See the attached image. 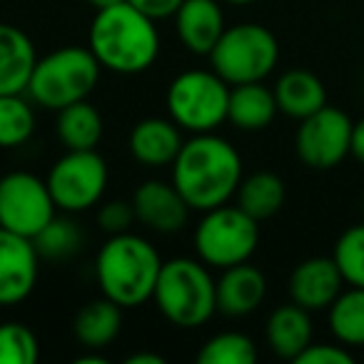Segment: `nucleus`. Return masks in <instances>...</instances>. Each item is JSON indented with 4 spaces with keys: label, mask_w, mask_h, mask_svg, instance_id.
<instances>
[{
    "label": "nucleus",
    "mask_w": 364,
    "mask_h": 364,
    "mask_svg": "<svg viewBox=\"0 0 364 364\" xmlns=\"http://www.w3.org/2000/svg\"><path fill=\"white\" fill-rule=\"evenodd\" d=\"M314 327H312V312H307L299 304H279L272 309L264 324V339H267L269 349L277 354L279 359H294L312 344Z\"/></svg>",
    "instance_id": "nucleus-18"
},
{
    "label": "nucleus",
    "mask_w": 364,
    "mask_h": 364,
    "mask_svg": "<svg viewBox=\"0 0 364 364\" xmlns=\"http://www.w3.org/2000/svg\"><path fill=\"white\" fill-rule=\"evenodd\" d=\"M102 65L90 48H58L38 58L28 80L26 95L46 110H63L77 100H87L100 80Z\"/></svg>",
    "instance_id": "nucleus-5"
},
{
    "label": "nucleus",
    "mask_w": 364,
    "mask_h": 364,
    "mask_svg": "<svg viewBox=\"0 0 364 364\" xmlns=\"http://www.w3.org/2000/svg\"><path fill=\"white\" fill-rule=\"evenodd\" d=\"M95 11H100V8H110V6H117V3H122V0H87Z\"/></svg>",
    "instance_id": "nucleus-37"
},
{
    "label": "nucleus",
    "mask_w": 364,
    "mask_h": 364,
    "mask_svg": "<svg viewBox=\"0 0 364 364\" xmlns=\"http://www.w3.org/2000/svg\"><path fill=\"white\" fill-rule=\"evenodd\" d=\"M257 347L242 332H220L210 337L198 352L200 364H255Z\"/></svg>",
    "instance_id": "nucleus-28"
},
{
    "label": "nucleus",
    "mask_w": 364,
    "mask_h": 364,
    "mask_svg": "<svg viewBox=\"0 0 364 364\" xmlns=\"http://www.w3.org/2000/svg\"><path fill=\"white\" fill-rule=\"evenodd\" d=\"M279 112L274 90L262 82H245V85L230 87L228 120L237 130L257 132L272 125L274 115Z\"/></svg>",
    "instance_id": "nucleus-20"
},
{
    "label": "nucleus",
    "mask_w": 364,
    "mask_h": 364,
    "mask_svg": "<svg viewBox=\"0 0 364 364\" xmlns=\"http://www.w3.org/2000/svg\"><path fill=\"white\" fill-rule=\"evenodd\" d=\"M235 198L245 213L262 223L282 210L287 190H284L282 177L274 172H252V175L242 177Z\"/></svg>",
    "instance_id": "nucleus-25"
},
{
    "label": "nucleus",
    "mask_w": 364,
    "mask_h": 364,
    "mask_svg": "<svg viewBox=\"0 0 364 364\" xmlns=\"http://www.w3.org/2000/svg\"><path fill=\"white\" fill-rule=\"evenodd\" d=\"M122 329V307L102 294L100 299L82 304L73 319V334L85 349H105Z\"/></svg>",
    "instance_id": "nucleus-21"
},
{
    "label": "nucleus",
    "mask_w": 364,
    "mask_h": 364,
    "mask_svg": "<svg viewBox=\"0 0 364 364\" xmlns=\"http://www.w3.org/2000/svg\"><path fill=\"white\" fill-rule=\"evenodd\" d=\"M87 48L105 70L137 75L155 65L160 55V33L152 18L142 16L127 0L95 11L87 33Z\"/></svg>",
    "instance_id": "nucleus-2"
},
{
    "label": "nucleus",
    "mask_w": 364,
    "mask_h": 364,
    "mask_svg": "<svg viewBox=\"0 0 364 364\" xmlns=\"http://www.w3.org/2000/svg\"><path fill=\"white\" fill-rule=\"evenodd\" d=\"M132 210L137 223L157 235H172L188 225L190 205L185 203L172 182L147 180L132 195Z\"/></svg>",
    "instance_id": "nucleus-13"
},
{
    "label": "nucleus",
    "mask_w": 364,
    "mask_h": 364,
    "mask_svg": "<svg viewBox=\"0 0 364 364\" xmlns=\"http://www.w3.org/2000/svg\"><path fill=\"white\" fill-rule=\"evenodd\" d=\"M41 357V344L28 324H0V364H33Z\"/></svg>",
    "instance_id": "nucleus-30"
},
{
    "label": "nucleus",
    "mask_w": 364,
    "mask_h": 364,
    "mask_svg": "<svg viewBox=\"0 0 364 364\" xmlns=\"http://www.w3.org/2000/svg\"><path fill=\"white\" fill-rule=\"evenodd\" d=\"M274 97H277L279 112L294 117V120H304L319 107L327 105V90H324L322 80L302 68L279 75L277 85H274Z\"/></svg>",
    "instance_id": "nucleus-22"
},
{
    "label": "nucleus",
    "mask_w": 364,
    "mask_h": 364,
    "mask_svg": "<svg viewBox=\"0 0 364 364\" xmlns=\"http://www.w3.org/2000/svg\"><path fill=\"white\" fill-rule=\"evenodd\" d=\"M152 299L170 324L198 329L218 312V279L200 257H172L162 262Z\"/></svg>",
    "instance_id": "nucleus-4"
},
{
    "label": "nucleus",
    "mask_w": 364,
    "mask_h": 364,
    "mask_svg": "<svg viewBox=\"0 0 364 364\" xmlns=\"http://www.w3.org/2000/svg\"><path fill=\"white\" fill-rule=\"evenodd\" d=\"M267 297V279L255 264L240 262L218 279V309L228 317H247Z\"/></svg>",
    "instance_id": "nucleus-17"
},
{
    "label": "nucleus",
    "mask_w": 364,
    "mask_h": 364,
    "mask_svg": "<svg viewBox=\"0 0 364 364\" xmlns=\"http://www.w3.org/2000/svg\"><path fill=\"white\" fill-rule=\"evenodd\" d=\"M102 130H105L102 115L87 100H77L58 110L55 132L65 145V150H97V142L102 140Z\"/></svg>",
    "instance_id": "nucleus-23"
},
{
    "label": "nucleus",
    "mask_w": 364,
    "mask_h": 364,
    "mask_svg": "<svg viewBox=\"0 0 364 364\" xmlns=\"http://www.w3.org/2000/svg\"><path fill=\"white\" fill-rule=\"evenodd\" d=\"M352 117L332 105L299 120L294 150L309 170H332L352 155Z\"/></svg>",
    "instance_id": "nucleus-11"
},
{
    "label": "nucleus",
    "mask_w": 364,
    "mask_h": 364,
    "mask_svg": "<svg viewBox=\"0 0 364 364\" xmlns=\"http://www.w3.org/2000/svg\"><path fill=\"white\" fill-rule=\"evenodd\" d=\"M38 53L33 41L11 23H0V95L26 92Z\"/></svg>",
    "instance_id": "nucleus-19"
},
{
    "label": "nucleus",
    "mask_w": 364,
    "mask_h": 364,
    "mask_svg": "<svg viewBox=\"0 0 364 364\" xmlns=\"http://www.w3.org/2000/svg\"><path fill=\"white\" fill-rule=\"evenodd\" d=\"M225 3H230V6H250L255 0H225Z\"/></svg>",
    "instance_id": "nucleus-38"
},
{
    "label": "nucleus",
    "mask_w": 364,
    "mask_h": 364,
    "mask_svg": "<svg viewBox=\"0 0 364 364\" xmlns=\"http://www.w3.org/2000/svg\"><path fill=\"white\" fill-rule=\"evenodd\" d=\"M182 127L172 117H145L130 130V155L145 167H170L182 147Z\"/></svg>",
    "instance_id": "nucleus-15"
},
{
    "label": "nucleus",
    "mask_w": 364,
    "mask_h": 364,
    "mask_svg": "<svg viewBox=\"0 0 364 364\" xmlns=\"http://www.w3.org/2000/svg\"><path fill=\"white\" fill-rule=\"evenodd\" d=\"M36 102L26 92L0 95V147L26 145L36 132Z\"/></svg>",
    "instance_id": "nucleus-26"
},
{
    "label": "nucleus",
    "mask_w": 364,
    "mask_h": 364,
    "mask_svg": "<svg viewBox=\"0 0 364 364\" xmlns=\"http://www.w3.org/2000/svg\"><path fill=\"white\" fill-rule=\"evenodd\" d=\"M297 364H354V354L344 344L312 342L297 359Z\"/></svg>",
    "instance_id": "nucleus-32"
},
{
    "label": "nucleus",
    "mask_w": 364,
    "mask_h": 364,
    "mask_svg": "<svg viewBox=\"0 0 364 364\" xmlns=\"http://www.w3.org/2000/svg\"><path fill=\"white\" fill-rule=\"evenodd\" d=\"M332 257L349 287H364V223L352 225L339 235Z\"/></svg>",
    "instance_id": "nucleus-29"
},
{
    "label": "nucleus",
    "mask_w": 364,
    "mask_h": 364,
    "mask_svg": "<svg viewBox=\"0 0 364 364\" xmlns=\"http://www.w3.org/2000/svg\"><path fill=\"white\" fill-rule=\"evenodd\" d=\"M58 215V205L43 177L26 170L0 177V228L36 237Z\"/></svg>",
    "instance_id": "nucleus-10"
},
{
    "label": "nucleus",
    "mask_w": 364,
    "mask_h": 364,
    "mask_svg": "<svg viewBox=\"0 0 364 364\" xmlns=\"http://www.w3.org/2000/svg\"><path fill=\"white\" fill-rule=\"evenodd\" d=\"M125 362L127 364H165V357H160V354H155V352H135V354H130Z\"/></svg>",
    "instance_id": "nucleus-35"
},
{
    "label": "nucleus",
    "mask_w": 364,
    "mask_h": 364,
    "mask_svg": "<svg viewBox=\"0 0 364 364\" xmlns=\"http://www.w3.org/2000/svg\"><path fill=\"white\" fill-rule=\"evenodd\" d=\"M132 8L142 13V16L152 18V21H165V18H175L180 6L185 0H127Z\"/></svg>",
    "instance_id": "nucleus-33"
},
{
    "label": "nucleus",
    "mask_w": 364,
    "mask_h": 364,
    "mask_svg": "<svg viewBox=\"0 0 364 364\" xmlns=\"http://www.w3.org/2000/svg\"><path fill=\"white\" fill-rule=\"evenodd\" d=\"M36 242V250L41 257L46 259H68L82 247V230L73 223L70 218H55L41 230V232L33 237Z\"/></svg>",
    "instance_id": "nucleus-27"
},
{
    "label": "nucleus",
    "mask_w": 364,
    "mask_h": 364,
    "mask_svg": "<svg viewBox=\"0 0 364 364\" xmlns=\"http://www.w3.org/2000/svg\"><path fill=\"white\" fill-rule=\"evenodd\" d=\"M230 87L215 70L180 73L167 87V115L193 135L215 132L228 120Z\"/></svg>",
    "instance_id": "nucleus-8"
},
{
    "label": "nucleus",
    "mask_w": 364,
    "mask_h": 364,
    "mask_svg": "<svg viewBox=\"0 0 364 364\" xmlns=\"http://www.w3.org/2000/svg\"><path fill=\"white\" fill-rule=\"evenodd\" d=\"M352 157L359 165H364V117L352 127Z\"/></svg>",
    "instance_id": "nucleus-34"
},
{
    "label": "nucleus",
    "mask_w": 364,
    "mask_h": 364,
    "mask_svg": "<svg viewBox=\"0 0 364 364\" xmlns=\"http://www.w3.org/2000/svg\"><path fill=\"white\" fill-rule=\"evenodd\" d=\"M344 277L334 257H307L289 274V299L307 312H324L344 289Z\"/></svg>",
    "instance_id": "nucleus-14"
},
{
    "label": "nucleus",
    "mask_w": 364,
    "mask_h": 364,
    "mask_svg": "<svg viewBox=\"0 0 364 364\" xmlns=\"http://www.w3.org/2000/svg\"><path fill=\"white\" fill-rule=\"evenodd\" d=\"M175 31L193 55H210L225 33V13L218 0H185L175 13Z\"/></svg>",
    "instance_id": "nucleus-16"
},
{
    "label": "nucleus",
    "mask_w": 364,
    "mask_h": 364,
    "mask_svg": "<svg viewBox=\"0 0 364 364\" xmlns=\"http://www.w3.org/2000/svg\"><path fill=\"white\" fill-rule=\"evenodd\" d=\"M107 180V162L97 150H68L60 160L53 162L46 177L58 210L68 215L95 208L105 195Z\"/></svg>",
    "instance_id": "nucleus-9"
},
{
    "label": "nucleus",
    "mask_w": 364,
    "mask_h": 364,
    "mask_svg": "<svg viewBox=\"0 0 364 364\" xmlns=\"http://www.w3.org/2000/svg\"><path fill=\"white\" fill-rule=\"evenodd\" d=\"M327 324L334 342L349 349L364 347V287H349L337 294L327 309Z\"/></svg>",
    "instance_id": "nucleus-24"
},
{
    "label": "nucleus",
    "mask_w": 364,
    "mask_h": 364,
    "mask_svg": "<svg viewBox=\"0 0 364 364\" xmlns=\"http://www.w3.org/2000/svg\"><path fill=\"white\" fill-rule=\"evenodd\" d=\"M170 167L172 185L195 213L228 205L242 182V157L237 147L215 132H198L182 142Z\"/></svg>",
    "instance_id": "nucleus-1"
},
{
    "label": "nucleus",
    "mask_w": 364,
    "mask_h": 364,
    "mask_svg": "<svg viewBox=\"0 0 364 364\" xmlns=\"http://www.w3.org/2000/svg\"><path fill=\"white\" fill-rule=\"evenodd\" d=\"M160 269L162 257L157 247L135 232L110 235L95 259L100 292L122 309L140 307L152 299Z\"/></svg>",
    "instance_id": "nucleus-3"
},
{
    "label": "nucleus",
    "mask_w": 364,
    "mask_h": 364,
    "mask_svg": "<svg viewBox=\"0 0 364 364\" xmlns=\"http://www.w3.org/2000/svg\"><path fill=\"white\" fill-rule=\"evenodd\" d=\"M210 65L228 85L262 82L277 68L279 43L264 26L240 23L225 28L223 38L210 53Z\"/></svg>",
    "instance_id": "nucleus-7"
},
{
    "label": "nucleus",
    "mask_w": 364,
    "mask_h": 364,
    "mask_svg": "<svg viewBox=\"0 0 364 364\" xmlns=\"http://www.w3.org/2000/svg\"><path fill=\"white\" fill-rule=\"evenodd\" d=\"M195 252L210 269H228L250 262L259 245V223L240 205H220L208 213L195 228Z\"/></svg>",
    "instance_id": "nucleus-6"
},
{
    "label": "nucleus",
    "mask_w": 364,
    "mask_h": 364,
    "mask_svg": "<svg viewBox=\"0 0 364 364\" xmlns=\"http://www.w3.org/2000/svg\"><path fill=\"white\" fill-rule=\"evenodd\" d=\"M135 220L137 218H135V210H132V203H125V200H110L97 213V225L107 235L130 232Z\"/></svg>",
    "instance_id": "nucleus-31"
},
{
    "label": "nucleus",
    "mask_w": 364,
    "mask_h": 364,
    "mask_svg": "<svg viewBox=\"0 0 364 364\" xmlns=\"http://www.w3.org/2000/svg\"><path fill=\"white\" fill-rule=\"evenodd\" d=\"M75 364H107V357H102L97 349H92V354H77Z\"/></svg>",
    "instance_id": "nucleus-36"
},
{
    "label": "nucleus",
    "mask_w": 364,
    "mask_h": 364,
    "mask_svg": "<svg viewBox=\"0 0 364 364\" xmlns=\"http://www.w3.org/2000/svg\"><path fill=\"white\" fill-rule=\"evenodd\" d=\"M36 242L0 228V307L26 302L38 284Z\"/></svg>",
    "instance_id": "nucleus-12"
}]
</instances>
